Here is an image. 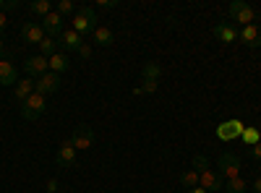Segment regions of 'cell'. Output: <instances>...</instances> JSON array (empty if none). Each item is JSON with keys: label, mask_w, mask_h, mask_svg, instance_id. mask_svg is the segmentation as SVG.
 Wrapping results in <instances>:
<instances>
[{"label": "cell", "mask_w": 261, "mask_h": 193, "mask_svg": "<svg viewBox=\"0 0 261 193\" xmlns=\"http://www.w3.org/2000/svg\"><path fill=\"white\" fill-rule=\"evenodd\" d=\"M193 170L199 173V185H201L204 190L220 193V190L225 188L222 175L217 173V170H212V164H209V159H206L204 154H196V157H193Z\"/></svg>", "instance_id": "6da1fadb"}, {"label": "cell", "mask_w": 261, "mask_h": 193, "mask_svg": "<svg viewBox=\"0 0 261 193\" xmlns=\"http://www.w3.org/2000/svg\"><path fill=\"white\" fill-rule=\"evenodd\" d=\"M97 21H99V16H97V8L94 6H81V8H76V16L71 21V29H76L81 37H89L99 26Z\"/></svg>", "instance_id": "7a4b0ae2"}, {"label": "cell", "mask_w": 261, "mask_h": 193, "mask_svg": "<svg viewBox=\"0 0 261 193\" xmlns=\"http://www.w3.org/2000/svg\"><path fill=\"white\" fill-rule=\"evenodd\" d=\"M227 16L235 21V24H241V26H251L258 21V13L251 3H246V0H232V3L227 6Z\"/></svg>", "instance_id": "3957f363"}, {"label": "cell", "mask_w": 261, "mask_h": 193, "mask_svg": "<svg viewBox=\"0 0 261 193\" xmlns=\"http://www.w3.org/2000/svg\"><path fill=\"white\" fill-rule=\"evenodd\" d=\"M217 173L222 175V180H235V178H241V157L232 154V152L220 154V159H217Z\"/></svg>", "instance_id": "277c9868"}, {"label": "cell", "mask_w": 261, "mask_h": 193, "mask_svg": "<svg viewBox=\"0 0 261 193\" xmlns=\"http://www.w3.org/2000/svg\"><path fill=\"white\" fill-rule=\"evenodd\" d=\"M45 110H47V97H42L37 92L27 102H21V118L24 120H39L45 115Z\"/></svg>", "instance_id": "5b68a950"}, {"label": "cell", "mask_w": 261, "mask_h": 193, "mask_svg": "<svg viewBox=\"0 0 261 193\" xmlns=\"http://www.w3.org/2000/svg\"><path fill=\"white\" fill-rule=\"evenodd\" d=\"M84 45V37L76 32V29H63L60 32V37H58V47H60V52H79V47Z\"/></svg>", "instance_id": "8992f818"}, {"label": "cell", "mask_w": 261, "mask_h": 193, "mask_svg": "<svg viewBox=\"0 0 261 193\" xmlns=\"http://www.w3.org/2000/svg\"><path fill=\"white\" fill-rule=\"evenodd\" d=\"M94 141H97V136H94V131H92L89 125H76V128H73L71 144L76 146V152H81V149H92Z\"/></svg>", "instance_id": "52a82bcc"}, {"label": "cell", "mask_w": 261, "mask_h": 193, "mask_svg": "<svg viewBox=\"0 0 261 193\" xmlns=\"http://www.w3.org/2000/svg\"><path fill=\"white\" fill-rule=\"evenodd\" d=\"M58 89H60V76H58V73H53V71H47L45 76H39V78L34 81V92H37V94H42V97L55 94Z\"/></svg>", "instance_id": "ba28073f"}, {"label": "cell", "mask_w": 261, "mask_h": 193, "mask_svg": "<svg viewBox=\"0 0 261 193\" xmlns=\"http://www.w3.org/2000/svg\"><path fill=\"white\" fill-rule=\"evenodd\" d=\"M76 146L71 144V139L68 141H63L60 146H58V154H55V164L58 167H63V170H68V167H73L76 164Z\"/></svg>", "instance_id": "9c48e42d"}, {"label": "cell", "mask_w": 261, "mask_h": 193, "mask_svg": "<svg viewBox=\"0 0 261 193\" xmlns=\"http://www.w3.org/2000/svg\"><path fill=\"white\" fill-rule=\"evenodd\" d=\"M24 71H27L29 78H39V76H45V73L50 71V63H47L45 55H32V58H27V63H24Z\"/></svg>", "instance_id": "30bf717a"}, {"label": "cell", "mask_w": 261, "mask_h": 193, "mask_svg": "<svg viewBox=\"0 0 261 193\" xmlns=\"http://www.w3.org/2000/svg\"><path fill=\"white\" fill-rule=\"evenodd\" d=\"M241 133H243L241 120H225L217 125V139L220 141H235V139H241Z\"/></svg>", "instance_id": "8fae6325"}, {"label": "cell", "mask_w": 261, "mask_h": 193, "mask_svg": "<svg viewBox=\"0 0 261 193\" xmlns=\"http://www.w3.org/2000/svg\"><path fill=\"white\" fill-rule=\"evenodd\" d=\"M21 37H24L27 45H39L47 34H45V29H42V24H37V21H27V24L21 26Z\"/></svg>", "instance_id": "7c38bea8"}, {"label": "cell", "mask_w": 261, "mask_h": 193, "mask_svg": "<svg viewBox=\"0 0 261 193\" xmlns=\"http://www.w3.org/2000/svg\"><path fill=\"white\" fill-rule=\"evenodd\" d=\"M214 37L222 45H232V42H238V29L232 21H220V24H214Z\"/></svg>", "instance_id": "4fadbf2b"}, {"label": "cell", "mask_w": 261, "mask_h": 193, "mask_svg": "<svg viewBox=\"0 0 261 193\" xmlns=\"http://www.w3.org/2000/svg\"><path fill=\"white\" fill-rule=\"evenodd\" d=\"M238 39H241V42H243L246 47H251V50L261 47V26H258V24L243 26L241 32H238Z\"/></svg>", "instance_id": "5bb4252c"}, {"label": "cell", "mask_w": 261, "mask_h": 193, "mask_svg": "<svg viewBox=\"0 0 261 193\" xmlns=\"http://www.w3.org/2000/svg\"><path fill=\"white\" fill-rule=\"evenodd\" d=\"M42 29H45L47 37H60V32H63V16L58 11H53L50 16L42 18Z\"/></svg>", "instance_id": "9a60e30c"}, {"label": "cell", "mask_w": 261, "mask_h": 193, "mask_svg": "<svg viewBox=\"0 0 261 193\" xmlns=\"http://www.w3.org/2000/svg\"><path fill=\"white\" fill-rule=\"evenodd\" d=\"M16 81H18L16 66L3 58V60H0V87H16Z\"/></svg>", "instance_id": "2e32d148"}, {"label": "cell", "mask_w": 261, "mask_h": 193, "mask_svg": "<svg viewBox=\"0 0 261 193\" xmlns=\"http://www.w3.org/2000/svg\"><path fill=\"white\" fill-rule=\"evenodd\" d=\"M32 94H34V81H32V78H21V81H16L13 97H16L18 102H27Z\"/></svg>", "instance_id": "e0dca14e"}, {"label": "cell", "mask_w": 261, "mask_h": 193, "mask_svg": "<svg viewBox=\"0 0 261 193\" xmlns=\"http://www.w3.org/2000/svg\"><path fill=\"white\" fill-rule=\"evenodd\" d=\"M113 39H115L113 29H110V26H102V24H99V26L94 29V34H92V42H94V45H99V47H110Z\"/></svg>", "instance_id": "ac0fdd59"}, {"label": "cell", "mask_w": 261, "mask_h": 193, "mask_svg": "<svg viewBox=\"0 0 261 193\" xmlns=\"http://www.w3.org/2000/svg\"><path fill=\"white\" fill-rule=\"evenodd\" d=\"M47 63H50V71L58 73V76L71 68V60H68V55H65V52H55L53 58H47Z\"/></svg>", "instance_id": "d6986e66"}, {"label": "cell", "mask_w": 261, "mask_h": 193, "mask_svg": "<svg viewBox=\"0 0 261 193\" xmlns=\"http://www.w3.org/2000/svg\"><path fill=\"white\" fill-rule=\"evenodd\" d=\"M160 76H162V66L154 60H149L141 71V81H160Z\"/></svg>", "instance_id": "ffe728a7"}, {"label": "cell", "mask_w": 261, "mask_h": 193, "mask_svg": "<svg viewBox=\"0 0 261 193\" xmlns=\"http://www.w3.org/2000/svg\"><path fill=\"white\" fill-rule=\"evenodd\" d=\"M180 185L186 188V190H191V188H196L199 185V173H196L193 167H188V170H183L180 173Z\"/></svg>", "instance_id": "44dd1931"}, {"label": "cell", "mask_w": 261, "mask_h": 193, "mask_svg": "<svg viewBox=\"0 0 261 193\" xmlns=\"http://www.w3.org/2000/svg\"><path fill=\"white\" fill-rule=\"evenodd\" d=\"M39 50H42V55H45V58H53L55 52H60L58 39H55V37H45V39L39 42Z\"/></svg>", "instance_id": "7402d4cb"}, {"label": "cell", "mask_w": 261, "mask_h": 193, "mask_svg": "<svg viewBox=\"0 0 261 193\" xmlns=\"http://www.w3.org/2000/svg\"><path fill=\"white\" fill-rule=\"evenodd\" d=\"M29 11L45 18V16H50V13H53V3H50V0H34V3L29 6Z\"/></svg>", "instance_id": "603a6c76"}, {"label": "cell", "mask_w": 261, "mask_h": 193, "mask_svg": "<svg viewBox=\"0 0 261 193\" xmlns=\"http://www.w3.org/2000/svg\"><path fill=\"white\" fill-rule=\"evenodd\" d=\"M246 190H248V183L243 178H235V180L225 183V193H246Z\"/></svg>", "instance_id": "cb8c5ba5"}, {"label": "cell", "mask_w": 261, "mask_h": 193, "mask_svg": "<svg viewBox=\"0 0 261 193\" xmlns=\"http://www.w3.org/2000/svg\"><path fill=\"white\" fill-rule=\"evenodd\" d=\"M58 13L65 18V16H76V6L71 3V0H60L58 3Z\"/></svg>", "instance_id": "d4e9b609"}, {"label": "cell", "mask_w": 261, "mask_h": 193, "mask_svg": "<svg viewBox=\"0 0 261 193\" xmlns=\"http://www.w3.org/2000/svg\"><path fill=\"white\" fill-rule=\"evenodd\" d=\"M243 141L248 144V146H253V144H258L261 141V136H258V131H256V128H243Z\"/></svg>", "instance_id": "484cf974"}, {"label": "cell", "mask_w": 261, "mask_h": 193, "mask_svg": "<svg viewBox=\"0 0 261 193\" xmlns=\"http://www.w3.org/2000/svg\"><path fill=\"white\" fill-rule=\"evenodd\" d=\"M21 3L18 0H0V13H6V11H16Z\"/></svg>", "instance_id": "4316f807"}, {"label": "cell", "mask_w": 261, "mask_h": 193, "mask_svg": "<svg viewBox=\"0 0 261 193\" xmlns=\"http://www.w3.org/2000/svg\"><path fill=\"white\" fill-rule=\"evenodd\" d=\"M248 157H253V159H258V162H261V141H258V144H253V146H248Z\"/></svg>", "instance_id": "83f0119b"}, {"label": "cell", "mask_w": 261, "mask_h": 193, "mask_svg": "<svg viewBox=\"0 0 261 193\" xmlns=\"http://www.w3.org/2000/svg\"><path fill=\"white\" fill-rule=\"evenodd\" d=\"M79 55L81 58H92V45H89V42H84V45L79 47Z\"/></svg>", "instance_id": "f1b7e54d"}, {"label": "cell", "mask_w": 261, "mask_h": 193, "mask_svg": "<svg viewBox=\"0 0 261 193\" xmlns=\"http://www.w3.org/2000/svg\"><path fill=\"white\" fill-rule=\"evenodd\" d=\"M99 8H118V0H99Z\"/></svg>", "instance_id": "f546056e"}, {"label": "cell", "mask_w": 261, "mask_h": 193, "mask_svg": "<svg viewBox=\"0 0 261 193\" xmlns=\"http://www.w3.org/2000/svg\"><path fill=\"white\" fill-rule=\"evenodd\" d=\"M47 190H50V193H55V190H58V180H55V178H50V180H47Z\"/></svg>", "instance_id": "4dcf8cb0"}, {"label": "cell", "mask_w": 261, "mask_h": 193, "mask_svg": "<svg viewBox=\"0 0 261 193\" xmlns=\"http://www.w3.org/2000/svg\"><path fill=\"white\" fill-rule=\"evenodd\" d=\"M8 26V18H6V13H0V32H3Z\"/></svg>", "instance_id": "1f68e13d"}, {"label": "cell", "mask_w": 261, "mask_h": 193, "mask_svg": "<svg viewBox=\"0 0 261 193\" xmlns=\"http://www.w3.org/2000/svg\"><path fill=\"white\" fill-rule=\"evenodd\" d=\"M253 190L261 193V178H253Z\"/></svg>", "instance_id": "d6a6232c"}, {"label": "cell", "mask_w": 261, "mask_h": 193, "mask_svg": "<svg viewBox=\"0 0 261 193\" xmlns=\"http://www.w3.org/2000/svg\"><path fill=\"white\" fill-rule=\"evenodd\" d=\"M188 193H209V190H204V188H201V185H196V188H191V190H188Z\"/></svg>", "instance_id": "836d02e7"}, {"label": "cell", "mask_w": 261, "mask_h": 193, "mask_svg": "<svg viewBox=\"0 0 261 193\" xmlns=\"http://www.w3.org/2000/svg\"><path fill=\"white\" fill-rule=\"evenodd\" d=\"M3 55H6V42L0 39V60H3Z\"/></svg>", "instance_id": "e575fe53"}]
</instances>
